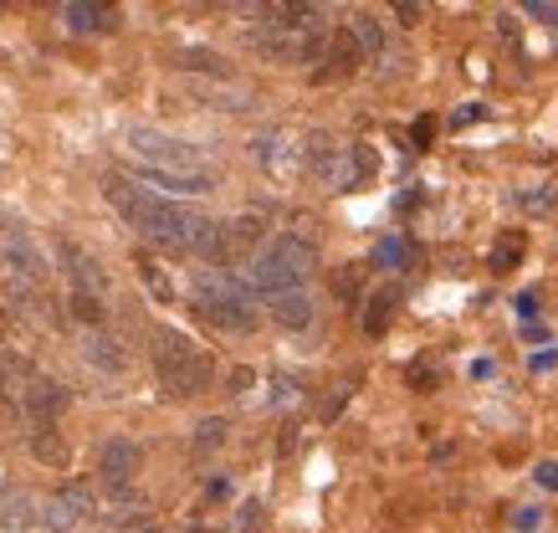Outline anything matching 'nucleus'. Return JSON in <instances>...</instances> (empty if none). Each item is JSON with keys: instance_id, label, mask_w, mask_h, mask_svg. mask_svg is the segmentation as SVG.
I'll return each instance as SVG.
<instances>
[{"instance_id": "obj_1", "label": "nucleus", "mask_w": 558, "mask_h": 533, "mask_svg": "<svg viewBox=\"0 0 558 533\" xmlns=\"http://www.w3.org/2000/svg\"><path fill=\"white\" fill-rule=\"evenodd\" d=\"M102 195H108V206L119 210L144 241L165 246V252H190V257L216 262L220 221H210L205 210L185 206V201H170V195L138 185V180H123V174H108V180H102Z\"/></svg>"}, {"instance_id": "obj_2", "label": "nucleus", "mask_w": 558, "mask_h": 533, "mask_svg": "<svg viewBox=\"0 0 558 533\" xmlns=\"http://www.w3.org/2000/svg\"><path fill=\"white\" fill-rule=\"evenodd\" d=\"M190 298H195V313L205 324L226 328V334H252L256 328V303L246 272H226V267H201L190 277Z\"/></svg>"}, {"instance_id": "obj_3", "label": "nucleus", "mask_w": 558, "mask_h": 533, "mask_svg": "<svg viewBox=\"0 0 558 533\" xmlns=\"http://www.w3.org/2000/svg\"><path fill=\"white\" fill-rule=\"evenodd\" d=\"M149 344H154V375L165 385V396L190 400V396H201V390H210L216 360H210L190 334H180V328H170V324H154Z\"/></svg>"}, {"instance_id": "obj_4", "label": "nucleus", "mask_w": 558, "mask_h": 533, "mask_svg": "<svg viewBox=\"0 0 558 533\" xmlns=\"http://www.w3.org/2000/svg\"><path fill=\"white\" fill-rule=\"evenodd\" d=\"M318 267V252H313V241L303 237H271L262 252L252 257L246 267V282H252L256 298H282V293H303L307 277Z\"/></svg>"}, {"instance_id": "obj_5", "label": "nucleus", "mask_w": 558, "mask_h": 533, "mask_svg": "<svg viewBox=\"0 0 558 533\" xmlns=\"http://www.w3.org/2000/svg\"><path fill=\"white\" fill-rule=\"evenodd\" d=\"M374 165H379V159H374L369 144H339L333 134H323V129H313V134L303 138V170L328 190L364 185L374 174Z\"/></svg>"}, {"instance_id": "obj_6", "label": "nucleus", "mask_w": 558, "mask_h": 533, "mask_svg": "<svg viewBox=\"0 0 558 533\" xmlns=\"http://www.w3.org/2000/svg\"><path fill=\"white\" fill-rule=\"evenodd\" d=\"M123 144L134 149V159L144 170H170V174H210L205 170L201 149L190 144V138H174L165 129H149V123H129V134Z\"/></svg>"}, {"instance_id": "obj_7", "label": "nucleus", "mask_w": 558, "mask_h": 533, "mask_svg": "<svg viewBox=\"0 0 558 533\" xmlns=\"http://www.w3.org/2000/svg\"><path fill=\"white\" fill-rule=\"evenodd\" d=\"M0 262H5V277H16L26 288H41L51 277V262H47V252H41V241L16 221L0 226Z\"/></svg>"}, {"instance_id": "obj_8", "label": "nucleus", "mask_w": 558, "mask_h": 533, "mask_svg": "<svg viewBox=\"0 0 558 533\" xmlns=\"http://www.w3.org/2000/svg\"><path fill=\"white\" fill-rule=\"evenodd\" d=\"M93 513H98V502H93V493H87L83 482H68L62 493H51V498L41 502V523H47L51 533H72Z\"/></svg>"}, {"instance_id": "obj_9", "label": "nucleus", "mask_w": 558, "mask_h": 533, "mask_svg": "<svg viewBox=\"0 0 558 533\" xmlns=\"http://www.w3.org/2000/svg\"><path fill=\"white\" fill-rule=\"evenodd\" d=\"M57 257H62V267H68V277H72V293L102 298L108 277H102V267H98V257H93V252H83L72 237H57Z\"/></svg>"}, {"instance_id": "obj_10", "label": "nucleus", "mask_w": 558, "mask_h": 533, "mask_svg": "<svg viewBox=\"0 0 558 533\" xmlns=\"http://www.w3.org/2000/svg\"><path fill=\"white\" fill-rule=\"evenodd\" d=\"M138 462H144V457H138V447L134 441H129V436H113V441H108V447H102V457H98V472H102V487H108V493H129V482L138 477Z\"/></svg>"}, {"instance_id": "obj_11", "label": "nucleus", "mask_w": 558, "mask_h": 533, "mask_svg": "<svg viewBox=\"0 0 558 533\" xmlns=\"http://www.w3.org/2000/svg\"><path fill=\"white\" fill-rule=\"evenodd\" d=\"M83 360L102 375H123L129 370V344L113 328H83Z\"/></svg>"}, {"instance_id": "obj_12", "label": "nucleus", "mask_w": 558, "mask_h": 533, "mask_svg": "<svg viewBox=\"0 0 558 533\" xmlns=\"http://www.w3.org/2000/svg\"><path fill=\"white\" fill-rule=\"evenodd\" d=\"M252 155H256V165H267L271 174H292L303 165V144H292L288 129H267V134L252 138Z\"/></svg>"}, {"instance_id": "obj_13", "label": "nucleus", "mask_w": 558, "mask_h": 533, "mask_svg": "<svg viewBox=\"0 0 558 533\" xmlns=\"http://www.w3.org/2000/svg\"><path fill=\"white\" fill-rule=\"evenodd\" d=\"M256 241H262V216H236V221H220L216 262H210V267H226V272H231V262L246 257Z\"/></svg>"}, {"instance_id": "obj_14", "label": "nucleus", "mask_w": 558, "mask_h": 533, "mask_svg": "<svg viewBox=\"0 0 558 533\" xmlns=\"http://www.w3.org/2000/svg\"><path fill=\"white\" fill-rule=\"evenodd\" d=\"M21 411L32 415V421H51V415L68 411V390L57 385V379H47L41 370H32V379H26V390H21Z\"/></svg>"}, {"instance_id": "obj_15", "label": "nucleus", "mask_w": 558, "mask_h": 533, "mask_svg": "<svg viewBox=\"0 0 558 533\" xmlns=\"http://www.w3.org/2000/svg\"><path fill=\"white\" fill-rule=\"evenodd\" d=\"M32 523H41V502H36L26 487L0 493V533H26Z\"/></svg>"}, {"instance_id": "obj_16", "label": "nucleus", "mask_w": 558, "mask_h": 533, "mask_svg": "<svg viewBox=\"0 0 558 533\" xmlns=\"http://www.w3.org/2000/svg\"><path fill=\"white\" fill-rule=\"evenodd\" d=\"M62 21H68L72 32H113L119 26V11L113 5H98V0H68L62 5Z\"/></svg>"}, {"instance_id": "obj_17", "label": "nucleus", "mask_w": 558, "mask_h": 533, "mask_svg": "<svg viewBox=\"0 0 558 533\" xmlns=\"http://www.w3.org/2000/svg\"><path fill=\"white\" fill-rule=\"evenodd\" d=\"M138 185L180 201V195H205V190H210V174H170V170H144V165H138Z\"/></svg>"}, {"instance_id": "obj_18", "label": "nucleus", "mask_w": 558, "mask_h": 533, "mask_svg": "<svg viewBox=\"0 0 558 533\" xmlns=\"http://www.w3.org/2000/svg\"><path fill=\"white\" fill-rule=\"evenodd\" d=\"M267 308H271V324L292 328V334L313 324V298H307V288H303V293H282V298H271Z\"/></svg>"}, {"instance_id": "obj_19", "label": "nucleus", "mask_w": 558, "mask_h": 533, "mask_svg": "<svg viewBox=\"0 0 558 533\" xmlns=\"http://www.w3.org/2000/svg\"><path fill=\"white\" fill-rule=\"evenodd\" d=\"M201 98L210 108H252L256 104L246 87H241V83H226V77H220V83H201Z\"/></svg>"}, {"instance_id": "obj_20", "label": "nucleus", "mask_w": 558, "mask_h": 533, "mask_svg": "<svg viewBox=\"0 0 558 533\" xmlns=\"http://www.w3.org/2000/svg\"><path fill=\"white\" fill-rule=\"evenodd\" d=\"M174 68H185V72H210V77H226V57H216V52H205V47H180L174 52Z\"/></svg>"}, {"instance_id": "obj_21", "label": "nucleus", "mask_w": 558, "mask_h": 533, "mask_svg": "<svg viewBox=\"0 0 558 533\" xmlns=\"http://www.w3.org/2000/svg\"><path fill=\"white\" fill-rule=\"evenodd\" d=\"M32 457H36V462H47V467H68L72 462L68 441H62L57 431H36V436H32Z\"/></svg>"}, {"instance_id": "obj_22", "label": "nucleus", "mask_w": 558, "mask_h": 533, "mask_svg": "<svg viewBox=\"0 0 558 533\" xmlns=\"http://www.w3.org/2000/svg\"><path fill=\"white\" fill-rule=\"evenodd\" d=\"M26 379H32V364L21 360V354H11V349H0V396H5V390L21 396V390H26Z\"/></svg>"}, {"instance_id": "obj_23", "label": "nucleus", "mask_w": 558, "mask_h": 533, "mask_svg": "<svg viewBox=\"0 0 558 533\" xmlns=\"http://www.w3.org/2000/svg\"><path fill=\"white\" fill-rule=\"evenodd\" d=\"M349 32H354V41H359V47H364V52H369V57H379V52H385V32H379V21H374L369 11H359V16H354V26H349Z\"/></svg>"}, {"instance_id": "obj_24", "label": "nucleus", "mask_w": 558, "mask_h": 533, "mask_svg": "<svg viewBox=\"0 0 558 533\" xmlns=\"http://www.w3.org/2000/svg\"><path fill=\"white\" fill-rule=\"evenodd\" d=\"M395 303H400V293H395V288H389V293H374L369 298V313H364V328H369V334H385L389 308H395Z\"/></svg>"}, {"instance_id": "obj_25", "label": "nucleus", "mask_w": 558, "mask_h": 533, "mask_svg": "<svg viewBox=\"0 0 558 533\" xmlns=\"http://www.w3.org/2000/svg\"><path fill=\"white\" fill-rule=\"evenodd\" d=\"M518 262H523V231H512V237H502L492 246V267H497V272H508Z\"/></svg>"}, {"instance_id": "obj_26", "label": "nucleus", "mask_w": 558, "mask_h": 533, "mask_svg": "<svg viewBox=\"0 0 558 533\" xmlns=\"http://www.w3.org/2000/svg\"><path fill=\"white\" fill-rule=\"evenodd\" d=\"M226 441V415H205L195 426V451H216Z\"/></svg>"}, {"instance_id": "obj_27", "label": "nucleus", "mask_w": 558, "mask_h": 533, "mask_svg": "<svg viewBox=\"0 0 558 533\" xmlns=\"http://www.w3.org/2000/svg\"><path fill=\"white\" fill-rule=\"evenodd\" d=\"M134 267H138V277H144V282L154 288V298H165V303H170L174 288H170V277L159 272V262H154V257H134Z\"/></svg>"}, {"instance_id": "obj_28", "label": "nucleus", "mask_w": 558, "mask_h": 533, "mask_svg": "<svg viewBox=\"0 0 558 533\" xmlns=\"http://www.w3.org/2000/svg\"><path fill=\"white\" fill-rule=\"evenodd\" d=\"M374 257H379V267H405L410 252H405V241L400 237H385L379 246H374Z\"/></svg>"}, {"instance_id": "obj_29", "label": "nucleus", "mask_w": 558, "mask_h": 533, "mask_svg": "<svg viewBox=\"0 0 558 533\" xmlns=\"http://www.w3.org/2000/svg\"><path fill=\"white\" fill-rule=\"evenodd\" d=\"M256 529H262V502H241L236 533H256Z\"/></svg>"}, {"instance_id": "obj_30", "label": "nucleus", "mask_w": 558, "mask_h": 533, "mask_svg": "<svg viewBox=\"0 0 558 533\" xmlns=\"http://www.w3.org/2000/svg\"><path fill=\"white\" fill-rule=\"evenodd\" d=\"M533 482H538V487H548V493H558V462H538V467H533Z\"/></svg>"}, {"instance_id": "obj_31", "label": "nucleus", "mask_w": 558, "mask_h": 533, "mask_svg": "<svg viewBox=\"0 0 558 533\" xmlns=\"http://www.w3.org/2000/svg\"><path fill=\"white\" fill-rule=\"evenodd\" d=\"M538 523H543L538 508H518V513H512V529H518V533H533Z\"/></svg>"}, {"instance_id": "obj_32", "label": "nucleus", "mask_w": 558, "mask_h": 533, "mask_svg": "<svg viewBox=\"0 0 558 533\" xmlns=\"http://www.w3.org/2000/svg\"><path fill=\"white\" fill-rule=\"evenodd\" d=\"M487 119V108L482 104H466V108H457V113H451V123H457V129H466V123H482Z\"/></svg>"}, {"instance_id": "obj_33", "label": "nucleus", "mask_w": 558, "mask_h": 533, "mask_svg": "<svg viewBox=\"0 0 558 533\" xmlns=\"http://www.w3.org/2000/svg\"><path fill=\"white\" fill-rule=\"evenodd\" d=\"M430 134H436V123H430V119H415V129H410V144H415V149H425V144H430Z\"/></svg>"}, {"instance_id": "obj_34", "label": "nucleus", "mask_w": 558, "mask_h": 533, "mask_svg": "<svg viewBox=\"0 0 558 533\" xmlns=\"http://www.w3.org/2000/svg\"><path fill=\"white\" fill-rule=\"evenodd\" d=\"M527 364H533V370H538V375H543V370H554V364H558V349H554V344H548V349H538V354H533V360H527Z\"/></svg>"}, {"instance_id": "obj_35", "label": "nucleus", "mask_w": 558, "mask_h": 533, "mask_svg": "<svg viewBox=\"0 0 558 533\" xmlns=\"http://www.w3.org/2000/svg\"><path fill=\"white\" fill-rule=\"evenodd\" d=\"M527 16H543L548 26H558V5H543V0H533V5H527Z\"/></svg>"}, {"instance_id": "obj_36", "label": "nucleus", "mask_w": 558, "mask_h": 533, "mask_svg": "<svg viewBox=\"0 0 558 533\" xmlns=\"http://www.w3.org/2000/svg\"><path fill=\"white\" fill-rule=\"evenodd\" d=\"M518 313H523L527 324H533V313H538V298H533V293H518Z\"/></svg>"}, {"instance_id": "obj_37", "label": "nucleus", "mask_w": 558, "mask_h": 533, "mask_svg": "<svg viewBox=\"0 0 558 533\" xmlns=\"http://www.w3.org/2000/svg\"><path fill=\"white\" fill-rule=\"evenodd\" d=\"M395 11L405 16V26H415V21H421V5H410V0H405V5H395Z\"/></svg>"}, {"instance_id": "obj_38", "label": "nucleus", "mask_w": 558, "mask_h": 533, "mask_svg": "<svg viewBox=\"0 0 558 533\" xmlns=\"http://www.w3.org/2000/svg\"><path fill=\"white\" fill-rule=\"evenodd\" d=\"M138 533H159V529H138Z\"/></svg>"}]
</instances>
